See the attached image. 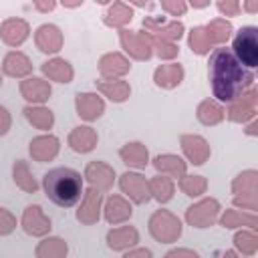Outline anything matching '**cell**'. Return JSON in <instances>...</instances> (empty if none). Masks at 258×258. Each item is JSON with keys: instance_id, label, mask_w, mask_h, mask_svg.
<instances>
[{"instance_id": "obj_1", "label": "cell", "mask_w": 258, "mask_h": 258, "mask_svg": "<svg viewBox=\"0 0 258 258\" xmlns=\"http://www.w3.org/2000/svg\"><path fill=\"white\" fill-rule=\"evenodd\" d=\"M214 97L222 103L238 99L254 81L252 69L244 67L230 48H216L208 62Z\"/></svg>"}, {"instance_id": "obj_2", "label": "cell", "mask_w": 258, "mask_h": 258, "mask_svg": "<svg viewBox=\"0 0 258 258\" xmlns=\"http://www.w3.org/2000/svg\"><path fill=\"white\" fill-rule=\"evenodd\" d=\"M42 189L48 200L60 208H73L83 194V177L73 167H54L42 177Z\"/></svg>"}, {"instance_id": "obj_3", "label": "cell", "mask_w": 258, "mask_h": 258, "mask_svg": "<svg viewBox=\"0 0 258 258\" xmlns=\"http://www.w3.org/2000/svg\"><path fill=\"white\" fill-rule=\"evenodd\" d=\"M234 56L248 69L258 67V28L256 26H242L234 36L232 48Z\"/></svg>"}]
</instances>
